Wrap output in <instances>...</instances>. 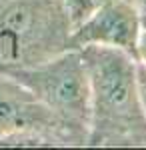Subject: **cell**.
Returning a JSON list of instances; mask_svg holds the SVG:
<instances>
[{
    "mask_svg": "<svg viewBox=\"0 0 146 150\" xmlns=\"http://www.w3.org/2000/svg\"><path fill=\"white\" fill-rule=\"evenodd\" d=\"M62 0H0V68L38 64L70 46Z\"/></svg>",
    "mask_w": 146,
    "mask_h": 150,
    "instance_id": "2",
    "label": "cell"
},
{
    "mask_svg": "<svg viewBox=\"0 0 146 150\" xmlns=\"http://www.w3.org/2000/svg\"><path fill=\"white\" fill-rule=\"evenodd\" d=\"M0 72L10 74L28 90H32L78 140L80 146H86L90 122V84L80 50L72 48L44 62L8 66L0 68Z\"/></svg>",
    "mask_w": 146,
    "mask_h": 150,
    "instance_id": "3",
    "label": "cell"
},
{
    "mask_svg": "<svg viewBox=\"0 0 146 150\" xmlns=\"http://www.w3.org/2000/svg\"><path fill=\"white\" fill-rule=\"evenodd\" d=\"M62 2H64V8H66L68 16H70L72 28H74V26H78L80 22H84L104 0H62ZM132 2L138 4V8L142 12L146 10V0H132Z\"/></svg>",
    "mask_w": 146,
    "mask_h": 150,
    "instance_id": "6",
    "label": "cell"
},
{
    "mask_svg": "<svg viewBox=\"0 0 146 150\" xmlns=\"http://www.w3.org/2000/svg\"><path fill=\"white\" fill-rule=\"evenodd\" d=\"M142 30V10L132 0H104L84 22L72 28L70 46L88 44L120 48L138 60V40Z\"/></svg>",
    "mask_w": 146,
    "mask_h": 150,
    "instance_id": "5",
    "label": "cell"
},
{
    "mask_svg": "<svg viewBox=\"0 0 146 150\" xmlns=\"http://www.w3.org/2000/svg\"><path fill=\"white\" fill-rule=\"evenodd\" d=\"M136 82H138V94H140L142 110L146 116V66L140 60H136Z\"/></svg>",
    "mask_w": 146,
    "mask_h": 150,
    "instance_id": "7",
    "label": "cell"
},
{
    "mask_svg": "<svg viewBox=\"0 0 146 150\" xmlns=\"http://www.w3.org/2000/svg\"><path fill=\"white\" fill-rule=\"evenodd\" d=\"M0 146H80L32 90L0 72Z\"/></svg>",
    "mask_w": 146,
    "mask_h": 150,
    "instance_id": "4",
    "label": "cell"
},
{
    "mask_svg": "<svg viewBox=\"0 0 146 150\" xmlns=\"http://www.w3.org/2000/svg\"><path fill=\"white\" fill-rule=\"evenodd\" d=\"M90 84L86 146H146L136 60L120 48L88 44L78 48Z\"/></svg>",
    "mask_w": 146,
    "mask_h": 150,
    "instance_id": "1",
    "label": "cell"
},
{
    "mask_svg": "<svg viewBox=\"0 0 146 150\" xmlns=\"http://www.w3.org/2000/svg\"><path fill=\"white\" fill-rule=\"evenodd\" d=\"M142 16H146V10H144V12H142Z\"/></svg>",
    "mask_w": 146,
    "mask_h": 150,
    "instance_id": "8",
    "label": "cell"
}]
</instances>
